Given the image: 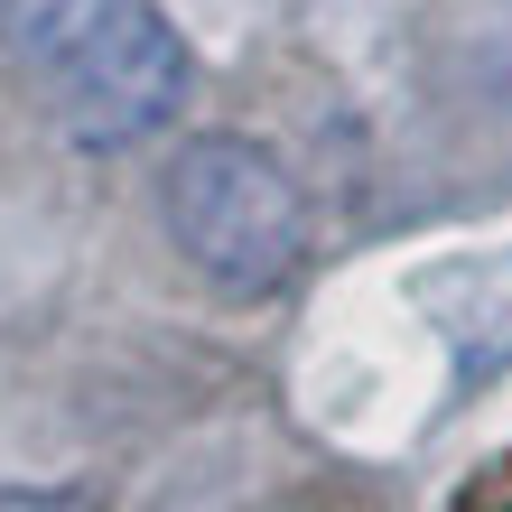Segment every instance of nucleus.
Wrapping results in <instances>:
<instances>
[{
	"label": "nucleus",
	"instance_id": "1",
	"mask_svg": "<svg viewBox=\"0 0 512 512\" xmlns=\"http://www.w3.org/2000/svg\"><path fill=\"white\" fill-rule=\"evenodd\" d=\"M159 215H168V243L233 298L280 289L308 261V196L243 131H196L177 149L159 177Z\"/></svg>",
	"mask_w": 512,
	"mask_h": 512
},
{
	"label": "nucleus",
	"instance_id": "2",
	"mask_svg": "<svg viewBox=\"0 0 512 512\" xmlns=\"http://www.w3.org/2000/svg\"><path fill=\"white\" fill-rule=\"evenodd\" d=\"M187 75L196 66H187V38L168 28V10L122 0V10L56 66V103H66V131L84 149H131V140H149V131L177 122Z\"/></svg>",
	"mask_w": 512,
	"mask_h": 512
},
{
	"label": "nucleus",
	"instance_id": "3",
	"mask_svg": "<svg viewBox=\"0 0 512 512\" xmlns=\"http://www.w3.org/2000/svg\"><path fill=\"white\" fill-rule=\"evenodd\" d=\"M410 308L447 336L466 382H485L512 364V252H457V261H429L410 280Z\"/></svg>",
	"mask_w": 512,
	"mask_h": 512
},
{
	"label": "nucleus",
	"instance_id": "4",
	"mask_svg": "<svg viewBox=\"0 0 512 512\" xmlns=\"http://www.w3.org/2000/svg\"><path fill=\"white\" fill-rule=\"evenodd\" d=\"M112 10H122V0H0V47H10L19 66H47L56 75Z\"/></svg>",
	"mask_w": 512,
	"mask_h": 512
},
{
	"label": "nucleus",
	"instance_id": "5",
	"mask_svg": "<svg viewBox=\"0 0 512 512\" xmlns=\"http://www.w3.org/2000/svg\"><path fill=\"white\" fill-rule=\"evenodd\" d=\"M494 94H503V112H512V0L494 10Z\"/></svg>",
	"mask_w": 512,
	"mask_h": 512
},
{
	"label": "nucleus",
	"instance_id": "6",
	"mask_svg": "<svg viewBox=\"0 0 512 512\" xmlns=\"http://www.w3.org/2000/svg\"><path fill=\"white\" fill-rule=\"evenodd\" d=\"M0 512H75V503H56V494H19V485H0Z\"/></svg>",
	"mask_w": 512,
	"mask_h": 512
}]
</instances>
